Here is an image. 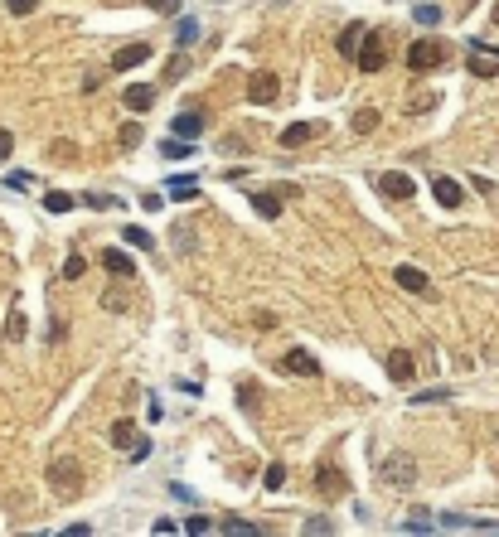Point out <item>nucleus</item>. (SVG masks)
Returning <instances> with one entry per match:
<instances>
[{
    "label": "nucleus",
    "mask_w": 499,
    "mask_h": 537,
    "mask_svg": "<svg viewBox=\"0 0 499 537\" xmlns=\"http://www.w3.org/2000/svg\"><path fill=\"white\" fill-rule=\"evenodd\" d=\"M49 489H54L63 504H73V499L83 494V465L68 460V455H58L54 465H49Z\"/></svg>",
    "instance_id": "obj_1"
},
{
    "label": "nucleus",
    "mask_w": 499,
    "mask_h": 537,
    "mask_svg": "<svg viewBox=\"0 0 499 537\" xmlns=\"http://www.w3.org/2000/svg\"><path fill=\"white\" fill-rule=\"evenodd\" d=\"M383 484H388V489H412L417 484V460L407 455V450H393V455L383 460Z\"/></svg>",
    "instance_id": "obj_2"
},
{
    "label": "nucleus",
    "mask_w": 499,
    "mask_h": 537,
    "mask_svg": "<svg viewBox=\"0 0 499 537\" xmlns=\"http://www.w3.org/2000/svg\"><path fill=\"white\" fill-rule=\"evenodd\" d=\"M442 63H446L442 39H417L412 49H407V68H412V73H432V68H442Z\"/></svg>",
    "instance_id": "obj_3"
},
{
    "label": "nucleus",
    "mask_w": 499,
    "mask_h": 537,
    "mask_svg": "<svg viewBox=\"0 0 499 537\" xmlns=\"http://www.w3.org/2000/svg\"><path fill=\"white\" fill-rule=\"evenodd\" d=\"M354 63H359V73H378V68L388 63V54H383V34H378V29H368V34H363Z\"/></svg>",
    "instance_id": "obj_4"
},
{
    "label": "nucleus",
    "mask_w": 499,
    "mask_h": 537,
    "mask_svg": "<svg viewBox=\"0 0 499 537\" xmlns=\"http://www.w3.org/2000/svg\"><path fill=\"white\" fill-rule=\"evenodd\" d=\"M277 92H281V78L272 73V68H257L248 78V97L257 102V107H267V102H277Z\"/></svg>",
    "instance_id": "obj_5"
},
{
    "label": "nucleus",
    "mask_w": 499,
    "mask_h": 537,
    "mask_svg": "<svg viewBox=\"0 0 499 537\" xmlns=\"http://www.w3.org/2000/svg\"><path fill=\"white\" fill-rule=\"evenodd\" d=\"M315 135H325V121H291V126L281 131V150H301V145H310Z\"/></svg>",
    "instance_id": "obj_6"
},
{
    "label": "nucleus",
    "mask_w": 499,
    "mask_h": 537,
    "mask_svg": "<svg viewBox=\"0 0 499 537\" xmlns=\"http://www.w3.org/2000/svg\"><path fill=\"white\" fill-rule=\"evenodd\" d=\"M466 68H471V78H499V49H485V44H475L471 58H466Z\"/></svg>",
    "instance_id": "obj_7"
},
{
    "label": "nucleus",
    "mask_w": 499,
    "mask_h": 537,
    "mask_svg": "<svg viewBox=\"0 0 499 537\" xmlns=\"http://www.w3.org/2000/svg\"><path fill=\"white\" fill-rule=\"evenodd\" d=\"M315 489H320L325 499H344V494H349L344 470H339V465H320V470H315Z\"/></svg>",
    "instance_id": "obj_8"
},
{
    "label": "nucleus",
    "mask_w": 499,
    "mask_h": 537,
    "mask_svg": "<svg viewBox=\"0 0 499 537\" xmlns=\"http://www.w3.org/2000/svg\"><path fill=\"white\" fill-rule=\"evenodd\" d=\"M281 368L296 373V377H320V358H315L310 349H291L286 358H281Z\"/></svg>",
    "instance_id": "obj_9"
},
{
    "label": "nucleus",
    "mask_w": 499,
    "mask_h": 537,
    "mask_svg": "<svg viewBox=\"0 0 499 537\" xmlns=\"http://www.w3.org/2000/svg\"><path fill=\"white\" fill-rule=\"evenodd\" d=\"M437 523H442V528H456V533H499V523L495 518H461V513H442V518H437Z\"/></svg>",
    "instance_id": "obj_10"
},
{
    "label": "nucleus",
    "mask_w": 499,
    "mask_h": 537,
    "mask_svg": "<svg viewBox=\"0 0 499 537\" xmlns=\"http://www.w3.org/2000/svg\"><path fill=\"white\" fill-rule=\"evenodd\" d=\"M432 194H437L442 209H461V199H466V189L456 184L451 175H437V179H432Z\"/></svg>",
    "instance_id": "obj_11"
},
{
    "label": "nucleus",
    "mask_w": 499,
    "mask_h": 537,
    "mask_svg": "<svg viewBox=\"0 0 499 537\" xmlns=\"http://www.w3.org/2000/svg\"><path fill=\"white\" fill-rule=\"evenodd\" d=\"M388 377H393V382H402V387H407V382L417 377V363H412V353L393 349V353H388Z\"/></svg>",
    "instance_id": "obj_12"
},
{
    "label": "nucleus",
    "mask_w": 499,
    "mask_h": 537,
    "mask_svg": "<svg viewBox=\"0 0 499 537\" xmlns=\"http://www.w3.org/2000/svg\"><path fill=\"white\" fill-rule=\"evenodd\" d=\"M170 131L180 135V140H199V135H204V116H199V111H180V116L170 121Z\"/></svg>",
    "instance_id": "obj_13"
},
{
    "label": "nucleus",
    "mask_w": 499,
    "mask_h": 537,
    "mask_svg": "<svg viewBox=\"0 0 499 537\" xmlns=\"http://www.w3.org/2000/svg\"><path fill=\"white\" fill-rule=\"evenodd\" d=\"M146 58H150V44H126V49H116V54H111V68H121V73H126V68H141Z\"/></svg>",
    "instance_id": "obj_14"
},
{
    "label": "nucleus",
    "mask_w": 499,
    "mask_h": 537,
    "mask_svg": "<svg viewBox=\"0 0 499 537\" xmlns=\"http://www.w3.org/2000/svg\"><path fill=\"white\" fill-rule=\"evenodd\" d=\"M363 34H368V29H363L359 20H354V25H344V29H339V39H334V49H339L344 58H354V54H359V44H363Z\"/></svg>",
    "instance_id": "obj_15"
},
{
    "label": "nucleus",
    "mask_w": 499,
    "mask_h": 537,
    "mask_svg": "<svg viewBox=\"0 0 499 537\" xmlns=\"http://www.w3.org/2000/svg\"><path fill=\"white\" fill-rule=\"evenodd\" d=\"M102 267H107L111 276H116V281H131V276H136L131 257H126V252H116V247H107V252H102Z\"/></svg>",
    "instance_id": "obj_16"
},
{
    "label": "nucleus",
    "mask_w": 499,
    "mask_h": 537,
    "mask_svg": "<svg viewBox=\"0 0 499 537\" xmlns=\"http://www.w3.org/2000/svg\"><path fill=\"white\" fill-rule=\"evenodd\" d=\"M121 97H126V107H131V111H150V107H155V87H146V82H131Z\"/></svg>",
    "instance_id": "obj_17"
},
{
    "label": "nucleus",
    "mask_w": 499,
    "mask_h": 537,
    "mask_svg": "<svg viewBox=\"0 0 499 537\" xmlns=\"http://www.w3.org/2000/svg\"><path fill=\"white\" fill-rule=\"evenodd\" d=\"M378 189H383L388 199H412V179H407L402 170H393V175H383V179H378Z\"/></svg>",
    "instance_id": "obj_18"
},
{
    "label": "nucleus",
    "mask_w": 499,
    "mask_h": 537,
    "mask_svg": "<svg viewBox=\"0 0 499 537\" xmlns=\"http://www.w3.org/2000/svg\"><path fill=\"white\" fill-rule=\"evenodd\" d=\"M397 286H402V291H412V296H427V286H432V281H427V271H417V267H397Z\"/></svg>",
    "instance_id": "obj_19"
},
{
    "label": "nucleus",
    "mask_w": 499,
    "mask_h": 537,
    "mask_svg": "<svg viewBox=\"0 0 499 537\" xmlns=\"http://www.w3.org/2000/svg\"><path fill=\"white\" fill-rule=\"evenodd\" d=\"M378 121H383V116H378V111H373V107H359V111H354V116H349V126H354V131H359V135L378 131Z\"/></svg>",
    "instance_id": "obj_20"
},
{
    "label": "nucleus",
    "mask_w": 499,
    "mask_h": 537,
    "mask_svg": "<svg viewBox=\"0 0 499 537\" xmlns=\"http://www.w3.org/2000/svg\"><path fill=\"white\" fill-rule=\"evenodd\" d=\"M252 209L262 218H281V194H252Z\"/></svg>",
    "instance_id": "obj_21"
},
{
    "label": "nucleus",
    "mask_w": 499,
    "mask_h": 537,
    "mask_svg": "<svg viewBox=\"0 0 499 537\" xmlns=\"http://www.w3.org/2000/svg\"><path fill=\"white\" fill-rule=\"evenodd\" d=\"M190 145H194V140L170 135V140H160V160H185V155H190Z\"/></svg>",
    "instance_id": "obj_22"
},
{
    "label": "nucleus",
    "mask_w": 499,
    "mask_h": 537,
    "mask_svg": "<svg viewBox=\"0 0 499 537\" xmlns=\"http://www.w3.org/2000/svg\"><path fill=\"white\" fill-rule=\"evenodd\" d=\"M194 194H199V184L190 179V175H180V179H170V199H175V204H185V199H194Z\"/></svg>",
    "instance_id": "obj_23"
},
{
    "label": "nucleus",
    "mask_w": 499,
    "mask_h": 537,
    "mask_svg": "<svg viewBox=\"0 0 499 537\" xmlns=\"http://www.w3.org/2000/svg\"><path fill=\"white\" fill-rule=\"evenodd\" d=\"M44 209H49V214H68V209H73V194H63V189H49V194H44Z\"/></svg>",
    "instance_id": "obj_24"
},
{
    "label": "nucleus",
    "mask_w": 499,
    "mask_h": 537,
    "mask_svg": "<svg viewBox=\"0 0 499 537\" xmlns=\"http://www.w3.org/2000/svg\"><path fill=\"white\" fill-rule=\"evenodd\" d=\"M116 145H121V150H136V145H141V126H136V121H126V126L116 131Z\"/></svg>",
    "instance_id": "obj_25"
},
{
    "label": "nucleus",
    "mask_w": 499,
    "mask_h": 537,
    "mask_svg": "<svg viewBox=\"0 0 499 537\" xmlns=\"http://www.w3.org/2000/svg\"><path fill=\"white\" fill-rule=\"evenodd\" d=\"M131 441H136V431H131V421H116V426H111V445H121V450H126Z\"/></svg>",
    "instance_id": "obj_26"
},
{
    "label": "nucleus",
    "mask_w": 499,
    "mask_h": 537,
    "mask_svg": "<svg viewBox=\"0 0 499 537\" xmlns=\"http://www.w3.org/2000/svg\"><path fill=\"white\" fill-rule=\"evenodd\" d=\"M83 271H87V262L78 257V252H73V257L63 262V281H83Z\"/></svg>",
    "instance_id": "obj_27"
},
{
    "label": "nucleus",
    "mask_w": 499,
    "mask_h": 537,
    "mask_svg": "<svg viewBox=\"0 0 499 537\" xmlns=\"http://www.w3.org/2000/svg\"><path fill=\"white\" fill-rule=\"evenodd\" d=\"M417 25H442V5H417Z\"/></svg>",
    "instance_id": "obj_28"
},
{
    "label": "nucleus",
    "mask_w": 499,
    "mask_h": 537,
    "mask_svg": "<svg viewBox=\"0 0 499 537\" xmlns=\"http://www.w3.org/2000/svg\"><path fill=\"white\" fill-rule=\"evenodd\" d=\"M437 107V92H422V97H412V102H407V111H412V116H422V111H432Z\"/></svg>",
    "instance_id": "obj_29"
},
{
    "label": "nucleus",
    "mask_w": 499,
    "mask_h": 537,
    "mask_svg": "<svg viewBox=\"0 0 499 537\" xmlns=\"http://www.w3.org/2000/svg\"><path fill=\"white\" fill-rule=\"evenodd\" d=\"M262 484H267V489H281V484H286V465H281V460L277 465H267V480Z\"/></svg>",
    "instance_id": "obj_30"
},
{
    "label": "nucleus",
    "mask_w": 499,
    "mask_h": 537,
    "mask_svg": "<svg viewBox=\"0 0 499 537\" xmlns=\"http://www.w3.org/2000/svg\"><path fill=\"white\" fill-rule=\"evenodd\" d=\"M402 528H407V533H432V528H437V523H432V518H427V513H412V518H407V523H402Z\"/></svg>",
    "instance_id": "obj_31"
},
{
    "label": "nucleus",
    "mask_w": 499,
    "mask_h": 537,
    "mask_svg": "<svg viewBox=\"0 0 499 537\" xmlns=\"http://www.w3.org/2000/svg\"><path fill=\"white\" fill-rule=\"evenodd\" d=\"M126 242H131V247H155V238H150L146 228H126Z\"/></svg>",
    "instance_id": "obj_32"
},
{
    "label": "nucleus",
    "mask_w": 499,
    "mask_h": 537,
    "mask_svg": "<svg viewBox=\"0 0 499 537\" xmlns=\"http://www.w3.org/2000/svg\"><path fill=\"white\" fill-rule=\"evenodd\" d=\"M5 10H10V15H34L39 0H5Z\"/></svg>",
    "instance_id": "obj_33"
},
{
    "label": "nucleus",
    "mask_w": 499,
    "mask_h": 537,
    "mask_svg": "<svg viewBox=\"0 0 499 537\" xmlns=\"http://www.w3.org/2000/svg\"><path fill=\"white\" fill-rule=\"evenodd\" d=\"M185 533H214V523L204 513H194V518H185Z\"/></svg>",
    "instance_id": "obj_34"
},
{
    "label": "nucleus",
    "mask_w": 499,
    "mask_h": 537,
    "mask_svg": "<svg viewBox=\"0 0 499 537\" xmlns=\"http://www.w3.org/2000/svg\"><path fill=\"white\" fill-rule=\"evenodd\" d=\"M185 73H190V54H180V58H175V63L165 68V78H170V82H175V78H185Z\"/></svg>",
    "instance_id": "obj_35"
},
{
    "label": "nucleus",
    "mask_w": 499,
    "mask_h": 537,
    "mask_svg": "<svg viewBox=\"0 0 499 537\" xmlns=\"http://www.w3.org/2000/svg\"><path fill=\"white\" fill-rule=\"evenodd\" d=\"M223 533H228V537H238V533H243V537H252L257 528H252V523H243V518H233V523H223Z\"/></svg>",
    "instance_id": "obj_36"
},
{
    "label": "nucleus",
    "mask_w": 499,
    "mask_h": 537,
    "mask_svg": "<svg viewBox=\"0 0 499 537\" xmlns=\"http://www.w3.org/2000/svg\"><path fill=\"white\" fill-rule=\"evenodd\" d=\"M102 305H107V310H126V291H116V286H111L107 296H102Z\"/></svg>",
    "instance_id": "obj_37"
},
{
    "label": "nucleus",
    "mask_w": 499,
    "mask_h": 537,
    "mask_svg": "<svg viewBox=\"0 0 499 537\" xmlns=\"http://www.w3.org/2000/svg\"><path fill=\"white\" fill-rule=\"evenodd\" d=\"M5 334H10V339H25V315H10V320H5Z\"/></svg>",
    "instance_id": "obj_38"
},
{
    "label": "nucleus",
    "mask_w": 499,
    "mask_h": 537,
    "mask_svg": "<svg viewBox=\"0 0 499 537\" xmlns=\"http://www.w3.org/2000/svg\"><path fill=\"white\" fill-rule=\"evenodd\" d=\"M451 397V387H432V392H417L412 402H446Z\"/></svg>",
    "instance_id": "obj_39"
},
{
    "label": "nucleus",
    "mask_w": 499,
    "mask_h": 537,
    "mask_svg": "<svg viewBox=\"0 0 499 537\" xmlns=\"http://www.w3.org/2000/svg\"><path fill=\"white\" fill-rule=\"evenodd\" d=\"M150 533L170 537V533H180V523H175V518H155V523H150Z\"/></svg>",
    "instance_id": "obj_40"
},
{
    "label": "nucleus",
    "mask_w": 499,
    "mask_h": 537,
    "mask_svg": "<svg viewBox=\"0 0 499 537\" xmlns=\"http://www.w3.org/2000/svg\"><path fill=\"white\" fill-rule=\"evenodd\" d=\"M194 39H199V25L194 20H185V25H180V44H194Z\"/></svg>",
    "instance_id": "obj_41"
},
{
    "label": "nucleus",
    "mask_w": 499,
    "mask_h": 537,
    "mask_svg": "<svg viewBox=\"0 0 499 537\" xmlns=\"http://www.w3.org/2000/svg\"><path fill=\"white\" fill-rule=\"evenodd\" d=\"M150 10H160V15H180V0H150Z\"/></svg>",
    "instance_id": "obj_42"
},
{
    "label": "nucleus",
    "mask_w": 499,
    "mask_h": 537,
    "mask_svg": "<svg viewBox=\"0 0 499 537\" xmlns=\"http://www.w3.org/2000/svg\"><path fill=\"white\" fill-rule=\"evenodd\" d=\"M305 533H334V523H325V518H310V523H305Z\"/></svg>",
    "instance_id": "obj_43"
},
{
    "label": "nucleus",
    "mask_w": 499,
    "mask_h": 537,
    "mask_svg": "<svg viewBox=\"0 0 499 537\" xmlns=\"http://www.w3.org/2000/svg\"><path fill=\"white\" fill-rule=\"evenodd\" d=\"M10 150H15V135H10V131H0V160H5Z\"/></svg>",
    "instance_id": "obj_44"
},
{
    "label": "nucleus",
    "mask_w": 499,
    "mask_h": 537,
    "mask_svg": "<svg viewBox=\"0 0 499 537\" xmlns=\"http://www.w3.org/2000/svg\"><path fill=\"white\" fill-rule=\"evenodd\" d=\"M495 25H499V0H495Z\"/></svg>",
    "instance_id": "obj_45"
}]
</instances>
